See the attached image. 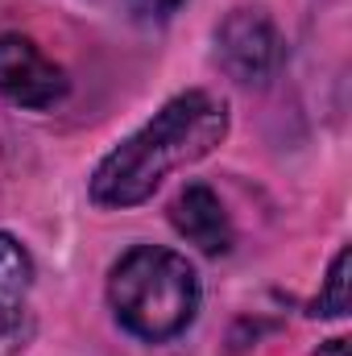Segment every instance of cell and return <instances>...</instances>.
<instances>
[{
	"label": "cell",
	"instance_id": "8992f818",
	"mask_svg": "<svg viewBox=\"0 0 352 356\" xmlns=\"http://www.w3.org/2000/svg\"><path fill=\"white\" fill-rule=\"evenodd\" d=\"M29 286H33V261H29L25 245L17 236L0 232V336H8L21 323Z\"/></svg>",
	"mask_w": 352,
	"mask_h": 356
},
{
	"label": "cell",
	"instance_id": "277c9868",
	"mask_svg": "<svg viewBox=\"0 0 352 356\" xmlns=\"http://www.w3.org/2000/svg\"><path fill=\"white\" fill-rule=\"evenodd\" d=\"M67 71L29 38L0 33V95L17 108H54L67 95Z\"/></svg>",
	"mask_w": 352,
	"mask_h": 356
},
{
	"label": "cell",
	"instance_id": "6da1fadb",
	"mask_svg": "<svg viewBox=\"0 0 352 356\" xmlns=\"http://www.w3.org/2000/svg\"><path fill=\"white\" fill-rule=\"evenodd\" d=\"M224 137L228 104L211 91H182L95 166L91 199L99 207H137L175 170L203 162Z\"/></svg>",
	"mask_w": 352,
	"mask_h": 356
},
{
	"label": "cell",
	"instance_id": "5b68a950",
	"mask_svg": "<svg viewBox=\"0 0 352 356\" xmlns=\"http://www.w3.org/2000/svg\"><path fill=\"white\" fill-rule=\"evenodd\" d=\"M170 224L207 257H220L232 249V224L220 203V195L207 182H186L170 203Z\"/></svg>",
	"mask_w": 352,
	"mask_h": 356
},
{
	"label": "cell",
	"instance_id": "52a82bcc",
	"mask_svg": "<svg viewBox=\"0 0 352 356\" xmlns=\"http://www.w3.org/2000/svg\"><path fill=\"white\" fill-rule=\"evenodd\" d=\"M315 315H328V319L349 315V249H340L332 269H328V282H323V294L315 302Z\"/></svg>",
	"mask_w": 352,
	"mask_h": 356
},
{
	"label": "cell",
	"instance_id": "9c48e42d",
	"mask_svg": "<svg viewBox=\"0 0 352 356\" xmlns=\"http://www.w3.org/2000/svg\"><path fill=\"white\" fill-rule=\"evenodd\" d=\"M315 356H349V340H344V336H336V340L319 344V353H315Z\"/></svg>",
	"mask_w": 352,
	"mask_h": 356
},
{
	"label": "cell",
	"instance_id": "ba28073f",
	"mask_svg": "<svg viewBox=\"0 0 352 356\" xmlns=\"http://www.w3.org/2000/svg\"><path fill=\"white\" fill-rule=\"evenodd\" d=\"M133 4H137V8H145V13H154V17H170L182 0H133Z\"/></svg>",
	"mask_w": 352,
	"mask_h": 356
},
{
	"label": "cell",
	"instance_id": "7a4b0ae2",
	"mask_svg": "<svg viewBox=\"0 0 352 356\" xmlns=\"http://www.w3.org/2000/svg\"><path fill=\"white\" fill-rule=\"evenodd\" d=\"M199 298L203 290H199L195 266L182 253L158 249V245L129 249L108 277V302L120 327L150 344L186 332L191 319L199 315Z\"/></svg>",
	"mask_w": 352,
	"mask_h": 356
},
{
	"label": "cell",
	"instance_id": "3957f363",
	"mask_svg": "<svg viewBox=\"0 0 352 356\" xmlns=\"http://www.w3.org/2000/svg\"><path fill=\"white\" fill-rule=\"evenodd\" d=\"M216 58L241 83H269L286 63V42L265 8H232L216 29Z\"/></svg>",
	"mask_w": 352,
	"mask_h": 356
}]
</instances>
